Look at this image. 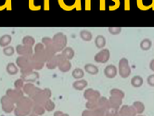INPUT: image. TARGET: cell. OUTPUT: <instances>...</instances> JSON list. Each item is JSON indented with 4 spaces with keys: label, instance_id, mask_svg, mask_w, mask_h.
<instances>
[{
    "label": "cell",
    "instance_id": "47",
    "mask_svg": "<svg viewBox=\"0 0 154 116\" xmlns=\"http://www.w3.org/2000/svg\"><path fill=\"white\" fill-rule=\"evenodd\" d=\"M85 9L87 11L91 10V0H85Z\"/></svg>",
    "mask_w": 154,
    "mask_h": 116
},
{
    "label": "cell",
    "instance_id": "25",
    "mask_svg": "<svg viewBox=\"0 0 154 116\" xmlns=\"http://www.w3.org/2000/svg\"><path fill=\"white\" fill-rule=\"evenodd\" d=\"M131 85L136 88L140 87L143 85V78L140 75H135L131 79Z\"/></svg>",
    "mask_w": 154,
    "mask_h": 116
},
{
    "label": "cell",
    "instance_id": "2",
    "mask_svg": "<svg viewBox=\"0 0 154 116\" xmlns=\"http://www.w3.org/2000/svg\"><path fill=\"white\" fill-rule=\"evenodd\" d=\"M118 73L122 78H127L131 73V68L129 65L128 60L122 58L119 60L118 64Z\"/></svg>",
    "mask_w": 154,
    "mask_h": 116
},
{
    "label": "cell",
    "instance_id": "49",
    "mask_svg": "<svg viewBox=\"0 0 154 116\" xmlns=\"http://www.w3.org/2000/svg\"><path fill=\"white\" fill-rule=\"evenodd\" d=\"M49 5H50V0H44V9L46 10H49Z\"/></svg>",
    "mask_w": 154,
    "mask_h": 116
},
{
    "label": "cell",
    "instance_id": "27",
    "mask_svg": "<svg viewBox=\"0 0 154 116\" xmlns=\"http://www.w3.org/2000/svg\"><path fill=\"white\" fill-rule=\"evenodd\" d=\"M132 106L134 107L136 112L138 113V114H141L142 112H144V111H145V105L143 104L141 101H135Z\"/></svg>",
    "mask_w": 154,
    "mask_h": 116
},
{
    "label": "cell",
    "instance_id": "19",
    "mask_svg": "<svg viewBox=\"0 0 154 116\" xmlns=\"http://www.w3.org/2000/svg\"><path fill=\"white\" fill-rule=\"evenodd\" d=\"M61 55L66 59V60H72L74 57V50L70 47H66L62 51H61Z\"/></svg>",
    "mask_w": 154,
    "mask_h": 116
},
{
    "label": "cell",
    "instance_id": "6",
    "mask_svg": "<svg viewBox=\"0 0 154 116\" xmlns=\"http://www.w3.org/2000/svg\"><path fill=\"white\" fill-rule=\"evenodd\" d=\"M58 3L65 11H72L76 8V0H58Z\"/></svg>",
    "mask_w": 154,
    "mask_h": 116
},
{
    "label": "cell",
    "instance_id": "44",
    "mask_svg": "<svg viewBox=\"0 0 154 116\" xmlns=\"http://www.w3.org/2000/svg\"><path fill=\"white\" fill-rule=\"evenodd\" d=\"M8 8V0H0V11Z\"/></svg>",
    "mask_w": 154,
    "mask_h": 116
},
{
    "label": "cell",
    "instance_id": "14",
    "mask_svg": "<svg viewBox=\"0 0 154 116\" xmlns=\"http://www.w3.org/2000/svg\"><path fill=\"white\" fill-rule=\"evenodd\" d=\"M30 59L31 57H24V56H20L17 60H16V63L17 66L20 67V69L25 68L27 66H31L30 64Z\"/></svg>",
    "mask_w": 154,
    "mask_h": 116
},
{
    "label": "cell",
    "instance_id": "3",
    "mask_svg": "<svg viewBox=\"0 0 154 116\" xmlns=\"http://www.w3.org/2000/svg\"><path fill=\"white\" fill-rule=\"evenodd\" d=\"M109 57H111V52H109V50L108 48H102L100 52H97L95 55L94 60L96 62H98V63H106L109 60Z\"/></svg>",
    "mask_w": 154,
    "mask_h": 116
},
{
    "label": "cell",
    "instance_id": "56",
    "mask_svg": "<svg viewBox=\"0 0 154 116\" xmlns=\"http://www.w3.org/2000/svg\"><path fill=\"white\" fill-rule=\"evenodd\" d=\"M12 9V0H8V8L7 10H11Z\"/></svg>",
    "mask_w": 154,
    "mask_h": 116
},
{
    "label": "cell",
    "instance_id": "33",
    "mask_svg": "<svg viewBox=\"0 0 154 116\" xmlns=\"http://www.w3.org/2000/svg\"><path fill=\"white\" fill-rule=\"evenodd\" d=\"M32 111L34 112H35L37 115H42L45 112V108H44L43 105L37 104V103H34V106H32Z\"/></svg>",
    "mask_w": 154,
    "mask_h": 116
},
{
    "label": "cell",
    "instance_id": "12",
    "mask_svg": "<svg viewBox=\"0 0 154 116\" xmlns=\"http://www.w3.org/2000/svg\"><path fill=\"white\" fill-rule=\"evenodd\" d=\"M118 73V69L116 68V66L112 65V64H109L107 67H105L104 69V75L106 77L108 78H114Z\"/></svg>",
    "mask_w": 154,
    "mask_h": 116
},
{
    "label": "cell",
    "instance_id": "39",
    "mask_svg": "<svg viewBox=\"0 0 154 116\" xmlns=\"http://www.w3.org/2000/svg\"><path fill=\"white\" fill-rule=\"evenodd\" d=\"M105 110L101 108H97L92 111V116H105Z\"/></svg>",
    "mask_w": 154,
    "mask_h": 116
},
{
    "label": "cell",
    "instance_id": "50",
    "mask_svg": "<svg viewBox=\"0 0 154 116\" xmlns=\"http://www.w3.org/2000/svg\"><path fill=\"white\" fill-rule=\"evenodd\" d=\"M75 9L77 11H80L82 9V0H76V8Z\"/></svg>",
    "mask_w": 154,
    "mask_h": 116
},
{
    "label": "cell",
    "instance_id": "38",
    "mask_svg": "<svg viewBox=\"0 0 154 116\" xmlns=\"http://www.w3.org/2000/svg\"><path fill=\"white\" fill-rule=\"evenodd\" d=\"M137 7L140 9V10H149L151 8V5L146 6L143 3V0H137Z\"/></svg>",
    "mask_w": 154,
    "mask_h": 116
},
{
    "label": "cell",
    "instance_id": "34",
    "mask_svg": "<svg viewBox=\"0 0 154 116\" xmlns=\"http://www.w3.org/2000/svg\"><path fill=\"white\" fill-rule=\"evenodd\" d=\"M7 72H8V73H9V75H14L18 72V67L14 64V63L10 62L7 66Z\"/></svg>",
    "mask_w": 154,
    "mask_h": 116
},
{
    "label": "cell",
    "instance_id": "10",
    "mask_svg": "<svg viewBox=\"0 0 154 116\" xmlns=\"http://www.w3.org/2000/svg\"><path fill=\"white\" fill-rule=\"evenodd\" d=\"M120 116H137V112L133 106H128V105H123L119 109Z\"/></svg>",
    "mask_w": 154,
    "mask_h": 116
},
{
    "label": "cell",
    "instance_id": "26",
    "mask_svg": "<svg viewBox=\"0 0 154 116\" xmlns=\"http://www.w3.org/2000/svg\"><path fill=\"white\" fill-rule=\"evenodd\" d=\"M95 45L97 48H103L106 45V39L103 35H97L95 39Z\"/></svg>",
    "mask_w": 154,
    "mask_h": 116
},
{
    "label": "cell",
    "instance_id": "35",
    "mask_svg": "<svg viewBox=\"0 0 154 116\" xmlns=\"http://www.w3.org/2000/svg\"><path fill=\"white\" fill-rule=\"evenodd\" d=\"M85 107L87 110L89 111H93L95 109L97 108V101H93V100H87V102L85 103Z\"/></svg>",
    "mask_w": 154,
    "mask_h": 116
},
{
    "label": "cell",
    "instance_id": "29",
    "mask_svg": "<svg viewBox=\"0 0 154 116\" xmlns=\"http://www.w3.org/2000/svg\"><path fill=\"white\" fill-rule=\"evenodd\" d=\"M23 45L29 47H32L35 45V40L32 36H25L23 38Z\"/></svg>",
    "mask_w": 154,
    "mask_h": 116
},
{
    "label": "cell",
    "instance_id": "51",
    "mask_svg": "<svg viewBox=\"0 0 154 116\" xmlns=\"http://www.w3.org/2000/svg\"><path fill=\"white\" fill-rule=\"evenodd\" d=\"M43 92H44V94H45V96H46L48 99H49V98L51 97V90H50V89L45 88V89H43Z\"/></svg>",
    "mask_w": 154,
    "mask_h": 116
},
{
    "label": "cell",
    "instance_id": "13",
    "mask_svg": "<svg viewBox=\"0 0 154 116\" xmlns=\"http://www.w3.org/2000/svg\"><path fill=\"white\" fill-rule=\"evenodd\" d=\"M48 99L45 96V94H44L43 90H39L34 97H32V100H34L35 103H37V104H40V105H43L46 103V101L48 100Z\"/></svg>",
    "mask_w": 154,
    "mask_h": 116
},
{
    "label": "cell",
    "instance_id": "40",
    "mask_svg": "<svg viewBox=\"0 0 154 116\" xmlns=\"http://www.w3.org/2000/svg\"><path fill=\"white\" fill-rule=\"evenodd\" d=\"M105 116H120L118 110H115L113 108H109L105 111Z\"/></svg>",
    "mask_w": 154,
    "mask_h": 116
},
{
    "label": "cell",
    "instance_id": "20",
    "mask_svg": "<svg viewBox=\"0 0 154 116\" xmlns=\"http://www.w3.org/2000/svg\"><path fill=\"white\" fill-rule=\"evenodd\" d=\"M59 54L58 55H55L53 58H51L49 60L47 61V67L48 69H50V70H53L55 68L58 67V64H59Z\"/></svg>",
    "mask_w": 154,
    "mask_h": 116
},
{
    "label": "cell",
    "instance_id": "8",
    "mask_svg": "<svg viewBox=\"0 0 154 116\" xmlns=\"http://www.w3.org/2000/svg\"><path fill=\"white\" fill-rule=\"evenodd\" d=\"M16 52L20 56H24V57H32L34 55V50L32 47H29L23 45H19L16 47Z\"/></svg>",
    "mask_w": 154,
    "mask_h": 116
},
{
    "label": "cell",
    "instance_id": "1",
    "mask_svg": "<svg viewBox=\"0 0 154 116\" xmlns=\"http://www.w3.org/2000/svg\"><path fill=\"white\" fill-rule=\"evenodd\" d=\"M56 52H61L67 46V36L63 33H57L52 38Z\"/></svg>",
    "mask_w": 154,
    "mask_h": 116
},
{
    "label": "cell",
    "instance_id": "53",
    "mask_svg": "<svg viewBox=\"0 0 154 116\" xmlns=\"http://www.w3.org/2000/svg\"><path fill=\"white\" fill-rule=\"evenodd\" d=\"M125 10H130V0H125Z\"/></svg>",
    "mask_w": 154,
    "mask_h": 116
},
{
    "label": "cell",
    "instance_id": "7",
    "mask_svg": "<svg viewBox=\"0 0 154 116\" xmlns=\"http://www.w3.org/2000/svg\"><path fill=\"white\" fill-rule=\"evenodd\" d=\"M7 96L11 99L14 103H17L21 98L23 97V93L20 89H8L7 90Z\"/></svg>",
    "mask_w": 154,
    "mask_h": 116
},
{
    "label": "cell",
    "instance_id": "18",
    "mask_svg": "<svg viewBox=\"0 0 154 116\" xmlns=\"http://www.w3.org/2000/svg\"><path fill=\"white\" fill-rule=\"evenodd\" d=\"M98 68L95 65V64H92V63H87V64L85 65V72L89 73V75H96L98 73Z\"/></svg>",
    "mask_w": 154,
    "mask_h": 116
},
{
    "label": "cell",
    "instance_id": "31",
    "mask_svg": "<svg viewBox=\"0 0 154 116\" xmlns=\"http://www.w3.org/2000/svg\"><path fill=\"white\" fill-rule=\"evenodd\" d=\"M12 38L10 35H5L3 36L0 37V47H8L9 44H10V42H11Z\"/></svg>",
    "mask_w": 154,
    "mask_h": 116
},
{
    "label": "cell",
    "instance_id": "9",
    "mask_svg": "<svg viewBox=\"0 0 154 116\" xmlns=\"http://www.w3.org/2000/svg\"><path fill=\"white\" fill-rule=\"evenodd\" d=\"M1 104H2V109L6 112H10L14 110V102L10 99L7 95L1 98Z\"/></svg>",
    "mask_w": 154,
    "mask_h": 116
},
{
    "label": "cell",
    "instance_id": "59",
    "mask_svg": "<svg viewBox=\"0 0 154 116\" xmlns=\"http://www.w3.org/2000/svg\"><path fill=\"white\" fill-rule=\"evenodd\" d=\"M138 116H144V115H141V114H139V115H138Z\"/></svg>",
    "mask_w": 154,
    "mask_h": 116
},
{
    "label": "cell",
    "instance_id": "43",
    "mask_svg": "<svg viewBox=\"0 0 154 116\" xmlns=\"http://www.w3.org/2000/svg\"><path fill=\"white\" fill-rule=\"evenodd\" d=\"M23 86H24V81L23 79H18L15 81L14 83V87L16 89H21V88H23Z\"/></svg>",
    "mask_w": 154,
    "mask_h": 116
},
{
    "label": "cell",
    "instance_id": "11",
    "mask_svg": "<svg viewBox=\"0 0 154 116\" xmlns=\"http://www.w3.org/2000/svg\"><path fill=\"white\" fill-rule=\"evenodd\" d=\"M39 90H40L39 88H37L35 85H32L31 83H27L23 86V92L32 98L34 97Z\"/></svg>",
    "mask_w": 154,
    "mask_h": 116
},
{
    "label": "cell",
    "instance_id": "55",
    "mask_svg": "<svg viewBox=\"0 0 154 116\" xmlns=\"http://www.w3.org/2000/svg\"><path fill=\"white\" fill-rule=\"evenodd\" d=\"M149 69H150L151 71L154 72V59L151 60V61H150V63H149Z\"/></svg>",
    "mask_w": 154,
    "mask_h": 116
},
{
    "label": "cell",
    "instance_id": "36",
    "mask_svg": "<svg viewBox=\"0 0 154 116\" xmlns=\"http://www.w3.org/2000/svg\"><path fill=\"white\" fill-rule=\"evenodd\" d=\"M28 7L30 10H32V11H37V10L41 9V6H37L35 4V0H28Z\"/></svg>",
    "mask_w": 154,
    "mask_h": 116
},
{
    "label": "cell",
    "instance_id": "30",
    "mask_svg": "<svg viewBox=\"0 0 154 116\" xmlns=\"http://www.w3.org/2000/svg\"><path fill=\"white\" fill-rule=\"evenodd\" d=\"M37 78H38V75L35 72H32L31 73L26 75H21V79L23 81H27V82H34Z\"/></svg>",
    "mask_w": 154,
    "mask_h": 116
},
{
    "label": "cell",
    "instance_id": "17",
    "mask_svg": "<svg viewBox=\"0 0 154 116\" xmlns=\"http://www.w3.org/2000/svg\"><path fill=\"white\" fill-rule=\"evenodd\" d=\"M97 108H101L105 111L109 110L111 108V105H109V99H106L104 97H100L97 99Z\"/></svg>",
    "mask_w": 154,
    "mask_h": 116
},
{
    "label": "cell",
    "instance_id": "21",
    "mask_svg": "<svg viewBox=\"0 0 154 116\" xmlns=\"http://www.w3.org/2000/svg\"><path fill=\"white\" fill-rule=\"evenodd\" d=\"M30 64H31V66H32V69L38 71V70H41L44 67V65H45V62L36 60H35L32 57H31V59H30Z\"/></svg>",
    "mask_w": 154,
    "mask_h": 116
},
{
    "label": "cell",
    "instance_id": "23",
    "mask_svg": "<svg viewBox=\"0 0 154 116\" xmlns=\"http://www.w3.org/2000/svg\"><path fill=\"white\" fill-rule=\"evenodd\" d=\"M151 47H152V42L149 38H145V39H143L140 42V48L143 51H148V50H149L151 48Z\"/></svg>",
    "mask_w": 154,
    "mask_h": 116
},
{
    "label": "cell",
    "instance_id": "41",
    "mask_svg": "<svg viewBox=\"0 0 154 116\" xmlns=\"http://www.w3.org/2000/svg\"><path fill=\"white\" fill-rule=\"evenodd\" d=\"M109 32L111 33L112 35H119L121 33V31H122V28L121 27H109Z\"/></svg>",
    "mask_w": 154,
    "mask_h": 116
},
{
    "label": "cell",
    "instance_id": "4",
    "mask_svg": "<svg viewBox=\"0 0 154 116\" xmlns=\"http://www.w3.org/2000/svg\"><path fill=\"white\" fill-rule=\"evenodd\" d=\"M59 64H58V68L60 69V72H67L71 70L72 68V63H71V60H66L62 55L61 53L59 54Z\"/></svg>",
    "mask_w": 154,
    "mask_h": 116
},
{
    "label": "cell",
    "instance_id": "22",
    "mask_svg": "<svg viewBox=\"0 0 154 116\" xmlns=\"http://www.w3.org/2000/svg\"><path fill=\"white\" fill-rule=\"evenodd\" d=\"M41 43H42L44 46H45V47L49 48V49H52V50H54L55 52H56V49H55V46H54V43H53L52 38H49V37H43Z\"/></svg>",
    "mask_w": 154,
    "mask_h": 116
},
{
    "label": "cell",
    "instance_id": "58",
    "mask_svg": "<svg viewBox=\"0 0 154 116\" xmlns=\"http://www.w3.org/2000/svg\"><path fill=\"white\" fill-rule=\"evenodd\" d=\"M29 116H38V115H37V114H36L35 112H34V111H32V113H31V114H30Z\"/></svg>",
    "mask_w": 154,
    "mask_h": 116
},
{
    "label": "cell",
    "instance_id": "57",
    "mask_svg": "<svg viewBox=\"0 0 154 116\" xmlns=\"http://www.w3.org/2000/svg\"><path fill=\"white\" fill-rule=\"evenodd\" d=\"M151 9H153L154 10V0H152V2H151Z\"/></svg>",
    "mask_w": 154,
    "mask_h": 116
},
{
    "label": "cell",
    "instance_id": "42",
    "mask_svg": "<svg viewBox=\"0 0 154 116\" xmlns=\"http://www.w3.org/2000/svg\"><path fill=\"white\" fill-rule=\"evenodd\" d=\"M3 52H4V54H5L6 56H12V55L14 54V48H13L12 47L8 46V47H6L4 48Z\"/></svg>",
    "mask_w": 154,
    "mask_h": 116
},
{
    "label": "cell",
    "instance_id": "45",
    "mask_svg": "<svg viewBox=\"0 0 154 116\" xmlns=\"http://www.w3.org/2000/svg\"><path fill=\"white\" fill-rule=\"evenodd\" d=\"M112 1L114 2V5L113 6H109V9L111 10V11H113V10H116L119 7H120V0H112Z\"/></svg>",
    "mask_w": 154,
    "mask_h": 116
},
{
    "label": "cell",
    "instance_id": "52",
    "mask_svg": "<svg viewBox=\"0 0 154 116\" xmlns=\"http://www.w3.org/2000/svg\"><path fill=\"white\" fill-rule=\"evenodd\" d=\"M82 116H92V111L89 110H85L82 112Z\"/></svg>",
    "mask_w": 154,
    "mask_h": 116
},
{
    "label": "cell",
    "instance_id": "32",
    "mask_svg": "<svg viewBox=\"0 0 154 116\" xmlns=\"http://www.w3.org/2000/svg\"><path fill=\"white\" fill-rule=\"evenodd\" d=\"M109 93H111V96H112V97L120 98L122 99H124V98H125V92L122 91L121 89H118V88H112Z\"/></svg>",
    "mask_w": 154,
    "mask_h": 116
},
{
    "label": "cell",
    "instance_id": "48",
    "mask_svg": "<svg viewBox=\"0 0 154 116\" xmlns=\"http://www.w3.org/2000/svg\"><path fill=\"white\" fill-rule=\"evenodd\" d=\"M100 9L102 11L106 9V0H100Z\"/></svg>",
    "mask_w": 154,
    "mask_h": 116
},
{
    "label": "cell",
    "instance_id": "5",
    "mask_svg": "<svg viewBox=\"0 0 154 116\" xmlns=\"http://www.w3.org/2000/svg\"><path fill=\"white\" fill-rule=\"evenodd\" d=\"M100 91L92 89V88H87L85 90L84 92V98L86 100H93V101H97V99H100Z\"/></svg>",
    "mask_w": 154,
    "mask_h": 116
},
{
    "label": "cell",
    "instance_id": "15",
    "mask_svg": "<svg viewBox=\"0 0 154 116\" xmlns=\"http://www.w3.org/2000/svg\"><path fill=\"white\" fill-rule=\"evenodd\" d=\"M109 105H111V108H113L115 110H118L121 108L122 106V103H123V99H120V98H116V97H112L111 96L109 99Z\"/></svg>",
    "mask_w": 154,
    "mask_h": 116
},
{
    "label": "cell",
    "instance_id": "16",
    "mask_svg": "<svg viewBox=\"0 0 154 116\" xmlns=\"http://www.w3.org/2000/svg\"><path fill=\"white\" fill-rule=\"evenodd\" d=\"M86 87H87V81L85 80V79L76 80V81L72 84V87H73L75 90H78V91L84 90Z\"/></svg>",
    "mask_w": 154,
    "mask_h": 116
},
{
    "label": "cell",
    "instance_id": "46",
    "mask_svg": "<svg viewBox=\"0 0 154 116\" xmlns=\"http://www.w3.org/2000/svg\"><path fill=\"white\" fill-rule=\"evenodd\" d=\"M147 82H148V84H149V86L154 87V75H149L148 78H147Z\"/></svg>",
    "mask_w": 154,
    "mask_h": 116
},
{
    "label": "cell",
    "instance_id": "37",
    "mask_svg": "<svg viewBox=\"0 0 154 116\" xmlns=\"http://www.w3.org/2000/svg\"><path fill=\"white\" fill-rule=\"evenodd\" d=\"M44 108H45V110H47L48 111H51L55 109V104L53 103L52 100H50L49 99L46 101V103L44 104Z\"/></svg>",
    "mask_w": 154,
    "mask_h": 116
},
{
    "label": "cell",
    "instance_id": "28",
    "mask_svg": "<svg viewBox=\"0 0 154 116\" xmlns=\"http://www.w3.org/2000/svg\"><path fill=\"white\" fill-rule=\"evenodd\" d=\"M72 77H73L74 79L79 80V79H82V78L84 77V75H85V72H84V70L81 69V68H75V69L72 71Z\"/></svg>",
    "mask_w": 154,
    "mask_h": 116
},
{
    "label": "cell",
    "instance_id": "24",
    "mask_svg": "<svg viewBox=\"0 0 154 116\" xmlns=\"http://www.w3.org/2000/svg\"><path fill=\"white\" fill-rule=\"evenodd\" d=\"M80 37H81L82 40L88 42V41H91L92 40L93 35H92L91 32L88 31V30H82L80 32Z\"/></svg>",
    "mask_w": 154,
    "mask_h": 116
},
{
    "label": "cell",
    "instance_id": "54",
    "mask_svg": "<svg viewBox=\"0 0 154 116\" xmlns=\"http://www.w3.org/2000/svg\"><path fill=\"white\" fill-rule=\"evenodd\" d=\"M54 116H69V114L64 113V112H62V111H56V112L54 113Z\"/></svg>",
    "mask_w": 154,
    "mask_h": 116
}]
</instances>
